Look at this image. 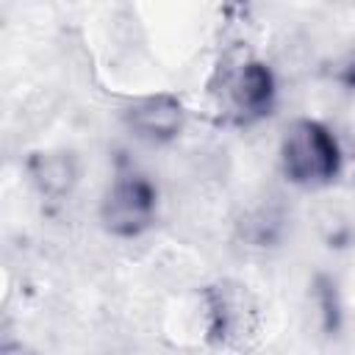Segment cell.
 <instances>
[{"instance_id": "277c9868", "label": "cell", "mask_w": 355, "mask_h": 355, "mask_svg": "<svg viewBox=\"0 0 355 355\" xmlns=\"http://www.w3.org/2000/svg\"><path fill=\"white\" fill-rule=\"evenodd\" d=\"M277 83L272 69L258 58H244L222 72L219 105L236 125H255L272 114Z\"/></svg>"}, {"instance_id": "6da1fadb", "label": "cell", "mask_w": 355, "mask_h": 355, "mask_svg": "<svg viewBox=\"0 0 355 355\" xmlns=\"http://www.w3.org/2000/svg\"><path fill=\"white\" fill-rule=\"evenodd\" d=\"M280 172L300 189L330 186L341 172V144L333 130L316 119H294L280 139Z\"/></svg>"}, {"instance_id": "8992f818", "label": "cell", "mask_w": 355, "mask_h": 355, "mask_svg": "<svg viewBox=\"0 0 355 355\" xmlns=\"http://www.w3.org/2000/svg\"><path fill=\"white\" fill-rule=\"evenodd\" d=\"M28 178L33 189L47 200H64L78 183V164L72 153L47 150L28 158Z\"/></svg>"}, {"instance_id": "5b68a950", "label": "cell", "mask_w": 355, "mask_h": 355, "mask_svg": "<svg viewBox=\"0 0 355 355\" xmlns=\"http://www.w3.org/2000/svg\"><path fill=\"white\" fill-rule=\"evenodd\" d=\"M122 122L130 130V136H136L139 141L169 144L180 136L186 111L175 94L161 92V94H147V97L133 100L122 111Z\"/></svg>"}, {"instance_id": "7a4b0ae2", "label": "cell", "mask_w": 355, "mask_h": 355, "mask_svg": "<svg viewBox=\"0 0 355 355\" xmlns=\"http://www.w3.org/2000/svg\"><path fill=\"white\" fill-rule=\"evenodd\" d=\"M205 330L208 341L225 349H244L258 338L261 305L239 280H216L205 288Z\"/></svg>"}, {"instance_id": "3957f363", "label": "cell", "mask_w": 355, "mask_h": 355, "mask_svg": "<svg viewBox=\"0 0 355 355\" xmlns=\"http://www.w3.org/2000/svg\"><path fill=\"white\" fill-rule=\"evenodd\" d=\"M158 214V189L139 169H119L103 200H100V222L116 239H136L153 227Z\"/></svg>"}]
</instances>
